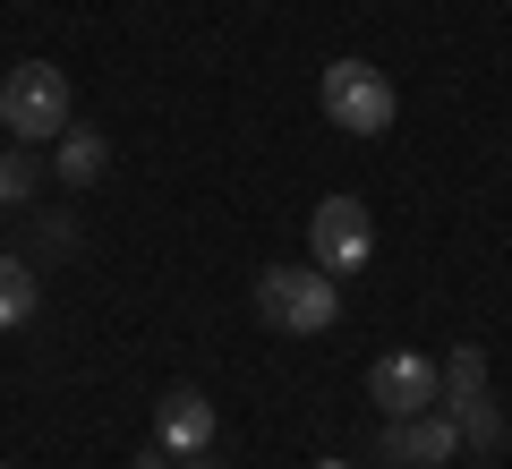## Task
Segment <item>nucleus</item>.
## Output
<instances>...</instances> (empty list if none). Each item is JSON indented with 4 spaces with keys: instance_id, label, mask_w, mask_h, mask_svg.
<instances>
[{
    "instance_id": "f257e3e1",
    "label": "nucleus",
    "mask_w": 512,
    "mask_h": 469,
    "mask_svg": "<svg viewBox=\"0 0 512 469\" xmlns=\"http://www.w3.org/2000/svg\"><path fill=\"white\" fill-rule=\"evenodd\" d=\"M256 316L274 333H291V342L333 333L342 325V282H333L325 265H265L256 273Z\"/></svg>"
},
{
    "instance_id": "f03ea898",
    "label": "nucleus",
    "mask_w": 512,
    "mask_h": 469,
    "mask_svg": "<svg viewBox=\"0 0 512 469\" xmlns=\"http://www.w3.org/2000/svg\"><path fill=\"white\" fill-rule=\"evenodd\" d=\"M0 128L18 145H60V128H69V77L52 60H18L0 77Z\"/></svg>"
},
{
    "instance_id": "7ed1b4c3",
    "label": "nucleus",
    "mask_w": 512,
    "mask_h": 469,
    "mask_svg": "<svg viewBox=\"0 0 512 469\" xmlns=\"http://www.w3.org/2000/svg\"><path fill=\"white\" fill-rule=\"evenodd\" d=\"M325 120L342 128V137H384L393 128V77L367 69V60H325Z\"/></svg>"
},
{
    "instance_id": "20e7f679",
    "label": "nucleus",
    "mask_w": 512,
    "mask_h": 469,
    "mask_svg": "<svg viewBox=\"0 0 512 469\" xmlns=\"http://www.w3.org/2000/svg\"><path fill=\"white\" fill-rule=\"evenodd\" d=\"M367 256H376V214H367L359 197H325L308 214V265H325L333 282H342V273H359Z\"/></svg>"
},
{
    "instance_id": "39448f33",
    "label": "nucleus",
    "mask_w": 512,
    "mask_h": 469,
    "mask_svg": "<svg viewBox=\"0 0 512 469\" xmlns=\"http://www.w3.org/2000/svg\"><path fill=\"white\" fill-rule=\"evenodd\" d=\"M367 393H376L384 418H410V410H436L444 401V367L419 359V350H384L376 367H367Z\"/></svg>"
},
{
    "instance_id": "423d86ee",
    "label": "nucleus",
    "mask_w": 512,
    "mask_h": 469,
    "mask_svg": "<svg viewBox=\"0 0 512 469\" xmlns=\"http://www.w3.org/2000/svg\"><path fill=\"white\" fill-rule=\"evenodd\" d=\"M461 452L453 410H410V418H384V461L393 469H444Z\"/></svg>"
},
{
    "instance_id": "0eeeda50",
    "label": "nucleus",
    "mask_w": 512,
    "mask_h": 469,
    "mask_svg": "<svg viewBox=\"0 0 512 469\" xmlns=\"http://www.w3.org/2000/svg\"><path fill=\"white\" fill-rule=\"evenodd\" d=\"M154 444H163V452H214V401L188 393V384L163 393V401H154Z\"/></svg>"
},
{
    "instance_id": "6e6552de",
    "label": "nucleus",
    "mask_w": 512,
    "mask_h": 469,
    "mask_svg": "<svg viewBox=\"0 0 512 469\" xmlns=\"http://www.w3.org/2000/svg\"><path fill=\"white\" fill-rule=\"evenodd\" d=\"M52 171H60V188H94L111 171V145L94 137V128L69 120V128H60V145H52Z\"/></svg>"
},
{
    "instance_id": "1a4fd4ad",
    "label": "nucleus",
    "mask_w": 512,
    "mask_h": 469,
    "mask_svg": "<svg viewBox=\"0 0 512 469\" xmlns=\"http://www.w3.org/2000/svg\"><path fill=\"white\" fill-rule=\"evenodd\" d=\"M444 401H453V410L461 401H487V350L478 342H461L453 359H444Z\"/></svg>"
},
{
    "instance_id": "9d476101",
    "label": "nucleus",
    "mask_w": 512,
    "mask_h": 469,
    "mask_svg": "<svg viewBox=\"0 0 512 469\" xmlns=\"http://www.w3.org/2000/svg\"><path fill=\"white\" fill-rule=\"evenodd\" d=\"M26 316H35V273H26V256H0V333Z\"/></svg>"
},
{
    "instance_id": "9b49d317",
    "label": "nucleus",
    "mask_w": 512,
    "mask_h": 469,
    "mask_svg": "<svg viewBox=\"0 0 512 469\" xmlns=\"http://www.w3.org/2000/svg\"><path fill=\"white\" fill-rule=\"evenodd\" d=\"M43 188V163H35V145H0V205H26Z\"/></svg>"
},
{
    "instance_id": "f8f14e48",
    "label": "nucleus",
    "mask_w": 512,
    "mask_h": 469,
    "mask_svg": "<svg viewBox=\"0 0 512 469\" xmlns=\"http://www.w3.org/2000/svg\"><path fill=\"white\" fill-rule=\"evenodd\" d=\"M453 427H461V444H478V452H495V444H504V418H495V401H461V418H453Z\"/></svg>"
},
{
    "instance_id": "ddd939ff",
    "label": "nucleus",
    "mask_w": 512,
    "mask_h": 469,
    "mask_svg": "<svg viewBox=\"0 0 512 469\" xmlns=\"http://www.w3.org/2000/svg\"><path fill=\"white\" fill-rule=\"evenodd\" d=\"M171 469H222L214 452H171Z\"/></svg>"
},
{
    "instance_id": "4468645a",
    "label": "nucleus",
    "mask_w": 512,
    "mask_h": 469,
    "mask_svg": "<svg viewBox=\"0 0 512 469\" xmlns=\"http://www.w3.org/2000/svg\"><path fill=\"white\" fill-rule=\"evenodd\" d=\"M316 469H350V461H316Z\"/></svg>"
},
{
    "instance_id": "2eb2a0df",
    "label": "nucleus",
    "mask_w": 512,
    "mask_h": 469,
    "mask_svg": "<svg viewBox=\"0 0 512 469\" xmlns=\"http://www.w3.org/2000/svg\"><path fill=\"white\" fill-rule=\"evenodd\" d=\"M0 469H9V461H0Z\"/></svg>"
}]
</instances>
